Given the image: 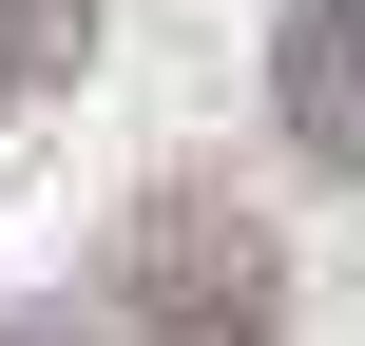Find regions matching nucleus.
Returning <instances> with one entry per match:
<instances>
[{
	"label": "nucleus",
	"instance_id": "nucleus-1",
	"mask_svg": "<svg viewBox=\"0 0 365 346\" xmlns=\"http://www.w3.org/2000/svg\"><path fill=\"white\" fill-rule=\"evenodd\" d=\"M96 327H115V346H269V327H289V250H269V212H231V193H154V212L96 250Z\"/></svg>",
	"mask_w": 365,
	"mask_h": 346
},
{
	"label": "nucleus",
	"instance_id": "nucleus-2",
	"mask_svg": "<svg viewBox=\"0 0 365 346\" xmlns=\"http://www.w3.org/2000/svg\"><path fill=\"white\" fill-rule=\"evenodd\" d=\"M269 96H289V135L365 173V0H289V58H269Z\"/></svg>",
	"mask_w": 365,
	"mask_h": 346
},
{
	"label": "nucleus",
	"instance_id": "nucleus-3",
	"mask_svg": "<svg viewBox=\"0 0 365 346\" xmlns=\"http://www.w3.org/2000/svg\"><path fill=\"white\" fill-rule=\"evenodd\" d=\"M96 58V0H0V77H77Z\"/></svg>",
	"mask_w": 365,
	"mask_h": 346
}]
</instances>
